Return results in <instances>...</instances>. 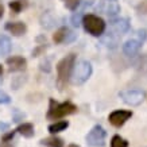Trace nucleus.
I'll return each instance as SVG.
<instances>
[{"label":"nucleus","instance_id":"obj_8","mask_svg":"<svg viewBox=\"0 0 147 147\" xmlns=\"http://www.w3.org/2000/svg\"><path fill=\"white\" fill-rule=\"evenodd\" d=\"M129 30V20L127 18L113 19L111 22V32L121 36Z\"/></svg>","mask_w":147,"mask_h":147},{"label":"nucleus","instance_id":"obj_11","mask_svg":"<svg viewBox=\"0 0 147 147\" xmlns=\"http://www.w3.org/2000/svg\"><path fill=\"white\" fill-rule=\"evenodd\" d=\"M7 65H8L9 70L11 71H19V70H24L27 65L26 58L20 57V55H12V57L7 58Z\"/></svg>","mask_w":147,"mask_h":147},{"label":"nucleus","instance_id":"obj_27","mask_svg":"<svg viewBox=\"0 0 147 147\" xmlns=\"http://www.w3.org/2000/svg\"><path fill=\"white\" fill-rule=\"evenodd\" d=\"M138 12L139 13H147V0H143L142 3L138 5Z\"/></svg>","mask_w":147,"mask_h":147},{"label":"nucleus","instance_id":"obj_26","mask_svg":"<svg viewBox=\"0 0 147 147\" xmlns=\"http://www.w3.org/2000/svg\"><path fill=\"white\" fill-rule=\"evenodd\" d=\"M39 69H40L42 71H46V73H49V71L51 70V67H50V62H49V61H43V62H40Z\"/></svg>","mask_w":147,"mask_h":147},{"label":"nucleus","instance_id":"obj_5","mask_svg":"<svg viewBox=\"0 0 147 147\" xmlns=\"http://www.w3.org/2000/svg\"><path fill=\"white\" fill-rule=\"evenodd\" d=\"M119 97L131 107H138L144 101L146 93L142 89H124L119 92Z\"/></svg>","mask_w":147,"mask_h":147},{"label":"nucleus","instance_id":"obj_14","mask_svg":"<svg viewBox=\"0 0 147 147\" xmlns=\"http://www.w3.org/2000/svg\"><path fill=\"white\" fill-rule=\"evenodd\" d=\"M11 39L7 35H0V55H7L11 51Z\"/></svg>","mask_w":147,"mask_h":147},{"label":"nucleus","instance_id":"obj_3","mask_svg":"<svg viewBox=\"0 0 147 147\" xmlns=\"http://www.w3.org/2000/svg\"><path fill=\"white\" fill-rule=\"evenodd\" d=\"M82 26H84L85 31L89 32L93 36H101L105 31V22L104 19L93 15V13H88L82 18Z\"/></svg>","mask_w":147,"mask_h":147},{"label":"nucleus","instance_id":"obj_29","mask_svg":"<svg viewBox=\"0 0 147 147\" xmlns=\"http://www.w3.org/2000/svg\"><path fill=\"white\" fill-rule=\"evenodd\" d=\"M13 135H15V132H8V134L5 135V136H3V140H4V142H8V140H11V139L13 138Z\"/></svg>","mask_w":147,"mask_h":147},{"label":"nucleus","instance_id":"obj_28","mask_svg":"<svg viewBox=\"0 0 147 147\" xmlns=\"http://www.w3.org/2000/svg\"><path fill=\"white\" fill-rule=\"evenodd\" d=\"M43 49H46V46H43V45H42V46H38V47H36V49L32 51V57H38V54H39Z\"/></svg>","mask_w":147,"mask_h":147},{"label":"nucleus","instance_id":"obj_4","mask_svg":"<svg viewBox=\"0 0 147 147\" xmlns=\"http://www.w3.org/2000/svg\"><path fill=\"white\" fill-rule=\"evenodd\" d=\"M92 76V65L90 62L81 59L77 63H74L73 67V74H71V82L74 85H81L85 81H88V78Z\"/></svg>","mask_w":147,"mask_h":147},{"label":"nucleus","instance_id":"obj_24","mask_svg":"<svg viewBox=\"0 0 147 147\" xmlns=\"http://www.w3.org/2000/svg\"><path fill=\"white\" fill-rule=\"evenodd\" d=\"M9 101H11V98H9L8 94L3 90H0V104H8Z\"/></svg>","mask_w":147,"mask_h":147},{"label":"nucleus","instance_id":"obj_16","mask_svg":"<svg viewBox=\"0 0 147 147\" xmlns=\"http://www.w3.org/2000/svg\"><path fill=\"white\" fill-rule=\"evenodd\" d=\"M18 131L19 134H22L24 138H31L34 136V125L31 123H23L18 127Z\"/></svg>","mask_w":147,"mask_h":147},{"label":"nucleus","instance_id":"obj_13","mask_svg":"<svg viewBox=\"0 0 147 147\" xmlns=\"http://www.w3.org/2000/svg\"><path fill=\"white\" fill-rule=\"evenodd\" d=\"M119 39H120V36L113 34V32H108L107 35L104 36L101 39V43L104 46H107L109 49H115L116 46L119 45Z\"/></svg>","mask_w":147,"mask_h":147},{"label":"nucleus","instance_id":"obj_25","mask_svg":"<svg viewBox=\"0 0 147 147\" xmlns=\"http://www.w3.org/2000/svg\"><path fill=\"white\" fill-rule=\"evenodd\" d=\"M136 35H138V38H136V39L140 40V42L143 43V42L146 40V38H147V31H146V30H138Z\"/></svg>","mask_w":147,"mask_h":147},{"label":"nucleus","instance_id":"obj_21","mask_svg":"<svg viewBox=\"0 0 147 147\" xmlns=\"http://www.w3.org/2000/svg\"><path fill=\"white\" fill-rule=\"evenodd\" d=\"M23 0H13V1H9V8L12 9V12L19 13L23 8Z\"/></svg>","mask_w":147,"mask_h":147},{"label":"nucleus","instance_id":"obj_6","mask_svg":"<svg viewBox=\"0 0 147 147\" xmlns=\"http://www.w3.org/2000/svg\"><path fill=\"white\" fill-rule=\"evenodd\" d=\"M105 136H107L105 129L97 124L88 132V135L85 136V140H86V144L90 147H102L105 144Z\"/></svg>","mask_w":147,"mask_h":147},{"label":"nucleus","instance_id":"obj_32","mask_svg":"<svg viewBox=\"0 0 147 147\" xmlns=\"http://www.w3.org/2000/svg\"><path fill=\"white\" fill-rule=\"evenodd\" d=\"M1 74H3V66L0 65V76H1Z\"/></svg>","mask_w":147,"mask_h":147},{"label":"nucleus","instance_id":"obj_22","mask_svg":"<svg viewBox=\"0 0 147 147\" xmlns=\"http://www.w3.org/2000/svg\"><path fill=\"white\" fill-rule=\"evenodd\" d=\"M63 3H65V7L67 9H70V11H74V9L78 7L81 0H62Z\"/></svg>","mask_w":147,"mask_h":147},{"label":"nucleus","instance_id":"obj_19","mask_svg":"<svg viewBox=\"0 0 147 147\" xmlns=\"http://www.w3.org/2000/svg\"><path fill=\"white\" fill-rule=\"evenodd\" d=\"M67 127H69V123H67V121H65V120L57 121V123L49 125V131L51 134H57V132H61V131H65Z\"/></svg>","mask_w":147,"mask_h":147},{"label":"nucleus","instance_id":"obj_15","mask_svg":"<svg viewBox=\"0 0 147 147\" xmlns=\"http://www.w3.org/2000/svg\"><path fill=\"white\" fill-rule=\"evenodd\" d=\"M69 30H67L66 27H61V28H58L55 34L53 35V40L54 43H62V42H66V38L69 35Z\"/></svg>","mask_w":147,"mask_h":147},{"label":"nucleus","instance_id":"obj_30","mask_svg":"<svg viewBox=\"0 0 147 147\" xmlns=\"http://www.w3.org/2000/svg\"><path fill=\"white\" fill-rule=\"evenodd\" d=\"M9 125L8 124H5V123H0V129L1 131H5V129H8Z\"/></svg>","mask_w":147,"mask_h":147},{"label":"nucleus","instance_id":"obj_2","mask_svg":"<svg viewBox=\"0 0 147 147\" xmlns=\"http://www.w3.org/2000/svg\"><path fill=\"white\" fill-rule=\"evenodd\" d=\"M76 63V55L74 54H69L66 57H63L59 62L57 63V74H58V85H59V89H62V86L67 82L70 73L74 67Z\"/></svg>","mask_w":147,"mask_h":147},{"label":"nucleus","instance_id":"obj_33","mask_svg":"<svg viewBox=\"0 0 147 147\" xmlns=\"http://www.w3.org/2000/svg\"><path fill=\"white\" fill-rule=\"evenodd\" d=\"M67 147H80V146H77V144H70V146H67Z\"/></svg>","mask_w":147,"mask_h":147},{"label":"nucleus","instance_id":"obj_7","mask_svg":"<svg viewBox=\"0 0 147 147\" xmlns=\"http://www.w3.org/2000/svg\"><path fill=\"white\" fill-rule=\"evenodd\" d=\"M132 116V112L127 111V109H116V111L111 112L109 116H108V120L113 127H121L125 121L128 120L129 117Z\"/></svg>","mask_w":147,"mask_h":147},{"label":"nucleus","instance_id":"obj_18","mask_svg":"<svg viewBox=\"0 0 147 147\" xmlns=\"http://www.w3.org/2000/svg\"><path fill=\"white\" fill-rule=\"evenodd\" d=\"M40 24H42V27H45V28H51L55 24V19L53 18V15L50 12H45L40 16Z\"/></svg>","mask_w":147,"mask_h":147},{"label":"nucleus","instance_id":"obj_17","mask_svg":"<svg viewBox=\"0 0 147 147\" xmlns=\"http://www.w3.org/2000/svg\"><path fill=\"white\" fill-rule=\"evenodd\" d=\"M40 144L47 147H63V140L57 136H51V138H46L40 140Z\"/></svg>","mask_w":147,"mask_h":147},{"label":"nucleus","instance_id":"obj_10","mask_svg":"<svg viewBox=\"0 0 147 147\" xmlns=\"http://www.w3.org/2000/svg\"><path fill=\"white\" fill-rule=\"evenodd\" d=\"M140 47H142V42L132 38V39H128L124 42V45H123V53L125 55H128V57H135L139 53Z\"/></svg>","mask_w":147,"mask_h":147},{"label":"nucleus","instance_id":"obj_12","mask_svg":"<svg viewBox=\"0 0 147 147\" xmlns=\"http://www.w3.org/2000/svg\"><path fill=\"white\" fill-rule=\"evenodd\" d=\"M5 30L15 36H20L27 31V27L23 22H8L5 23Z\"/></svg>","mask_w":147,"mask_h":147},{"label":"nucleus","instance_id":"obj_23","mask_svg":"<svg viewBox=\"0 0 147 147\" xmlns=\"http://www.w3.org/2000/svg\"><path fill=\"white\" fill-rule=\"evenodd\" d=\"M82 13H80V12H77V13H74L73 16H71V24L74 27H78L82 23Z\"/></svg>","mask_w":147,"mask_h":147},{"label":"nucleus","instance_id":"obj_9","mask_svg":"<svg viewBox=\"0 0 147 147\" xmlns=\"http://www.w3.org/2000/svg\"><path fill=\"white\" fill-rule=\"evenodd\" d=\"M101 12H104L105 15H108L109 18H113L116 16L117 13L120 12V5L115 3V1H105V0H102L101 3L98 4L97 7Z\"/></svg>","mask_w":147,"mask_h":147},{"label":"nucleus","instance_id":"obj_31","mask_svg":"<svg viewBox=\"0 0 147 147\" xmlns=\"http://www.w3.org/2000/svg\"><path fill=\"white\" fill-rule=\"evenodd\" d=\"M3 13H4V7H3V3L0 1V18L3 16Z\"/></svg>","mask_w":147,"mask_h":147},{"label":"nucleus","instance_id":"obj_20","mask_svg":"<svg viewBox=\"0 0 147 147\" xmlns=\"http://www.w3.org/2000/svg\"><path fill=\"white\" fill-rule=\"evenodd\" d=\"M111 147H128V142L121 138L120 135H115L111 139Z\"/></svg>","mask_w":147,"mask_h":147},{"label":"nucleus","instance_id":"obj_1","mask_svg":"<svg viewBox=\"0 0 147 147\" xmlns=\"http://www.w3.org/2000/svg\"><path fill=\"white\" fill-rule=\"evenodd\" d=\"M74 112H77V107L73 102H70V101L57 102L51 98L50 100L49 112H47V119H50V120H58V119L65 117L67 115H71Z\"/></svg>","mask_w":147,"mask_h":147}]
</instances>
